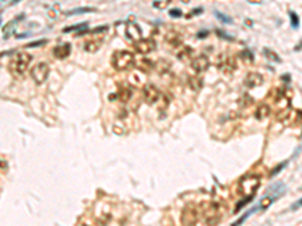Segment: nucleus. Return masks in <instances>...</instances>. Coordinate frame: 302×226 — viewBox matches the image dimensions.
<instances>
[{"instance_id": "f257e3e1", "label": "nucleus", "mask_w": 302, "mask_h": 226, "mask_svg": "<svg viewBox=\"0 0 302 226\" xmlns=\"http://www.w3.org/2000/svg\"><path fill=\"white\" fill-rule=\"evenodd\" d=\"M30 62H32V56L30 54H27V53H18L17 56L14 57L11 65H9V69H11L12 76H15V77L24 76L26 71H27V68H29V65H30Z\"/></svg>"}, {"instance_id": "f03ea898", "label": "nucleus", "mask_w": 302, "mask_h": 226, "mask_svg": "<svg viewBox=\"0 0 302 226\" xmlns=\"http://www.w3.org/2000/svg\"><path fill=\"white\" fill-rule=\"evenodd\" d=\"M133 63V54L127 51V50H118L113 53L112 57V65L116 69H127L128 67H131Z\"/></svg>"}, {"instance_id": "7ed1b4c3", "label": "nucleus", "mask_w": 302, "mask_h": 226, "mask_svg": "<svg viewBox=\"0 0 302 226\" xmlns=\"http://www.w3.org/2000/svg\"><path fill=\"white\" fill-rule=\"evenodd\" d=\"M48 74H50V67L46 62H39V63H36L35 67L30 69V76H32V79L35 80V83H38V85L44 83L47 80V77H48Z\"/></svg>"}, {"instance_id": "20e7f679", "label": "nucleus", "mask_w": 302, "mask_h": 226, "mask_svg": "<svg viewBox=\"0 0 302 226\" xmlns=\"http://www.w3.org/2000/svg\"><path fill=\"white\" fill-rule=\"evenodd\" d=\"M258 185H260V178L255 176V175H252V176H245L240 180V193H243V194H254L255 190L258 189Z\"/></svg>"}, {"instance_id": "39448f33", "label": "nucleus", "mask_w": 302, "mask_h": 226, "mask_svg": "<svg viewBox=\"0 0 302 226\" xmlns=\"http://www.w3.org/2000/svg\"><path fill=\"white\" fill-rule=\"evenodd\" d=\"M142 97H144V101L147 102V104H154V102L159 100L160 92H159V89L156 86H153V85H145L144 89H142Z\"/></svg>"}, {"instance_id": "423d86ee", "label": "nucleus", "mask_w": 302, "mask_h": 226, "mask_svg": "<svg viewBox=\"0 0 302 226\" xmlns=\"http://www.w3.org/2000/svg\"><path fill=\"white\" fill-rule=\"evenodd\" d=\"M135 48L140 54H148L156 48V45H154V41L151 39H138L135 41Z\"/></svg>"}, {"instance_id": "0eeeda50", "label": "nucleus", "mask_w": 302, "mask_h": 226, "mask_svg": "<svg viewBox=\"0 0 302 226\" xmlns=\"http://www.w3.org/2000/svg\"><path fill=\"white\" fill-rule=\"evenodd\" d=\"M209 57L204 56V54H201V56H197L193 60H192V63H190V67L193 68L197 72H202V71H206L207 68H209Z\"/></svg>"}, {"instance_id": "6e6552de", "label": "nucleus", "mask_w": 302, "mask_h": 226, "mask_svg": "<svg viewBox=\"0 0 302 226\" xmlns=\"http://www.w3.org/2000/svg\"><path fill=\"white\" fill-rule=\"evenodd\" d=\"M263 83V77H261V74H258V72H249L248 76H246V80H245V85L248 86V88H257V86H260Z\"/></svg>"}, {"instance_id": "1a4fd4ad", "label": "nucleus", "mask_w": 302, "mask_h": 226, "mask_svg": "<svg viewBox=\"0 0 302 226\" xmlns=\"http://www.w3.org/2000/svg\"><path fill=\"white\" fill-rule=\"evenodd\" d=\"M286 193V184H282V182H275V184H272L269 189H267L266 194H272V196H275V198H279V196H282Z\"/></svg>"}, {"instance_id": "9d476101", "label": "nucleus", "mask_w": 302, "mask_h": 226, "mask_svg": "<svg viewBox=\"0 0 302 226\" xmlns=\"http://www.w3.org/2000/svg\"><path fill=\"white\" fill-rule=\"evenodd\" d=\"M71 51V47L70 44H59L55 47V50H53V54L58 57V59H65V57L70 54Z\"/></svg>"}, {"instance_id": "9b49d317", "label": "nucleus", "mask_w": 302, "mask_h": 226, "mask_svg": "<svg viewBox=\"0 0 302 226\" xmlns=\"http://www.w3.org/2000/svg\"><path fill=\"white\" fill-rule=\"evenodd\" d=\"M127 36L131 41H138L140 39V29L138 24L135 23H128L127 24Z\"/></svg>"}, {"instance_id": "f8f14e48", "label": "nucleus", "mask_w": 302, "mask_h": 226, "mask_svg": "<svg viewBox=\"0 0 302 226\" xmlns=\"http://www.w3.org/2000/svg\"><path fill=\"white\" fill-rule=\"evenodd\" d=\"M21 18H24V14H21L20 17H15V18H14L11 23H8V24L3 27V39H8V38H9V35H11L12 29H14V26H15V24H18Z\"/></svg>"}, {"instance_id": "ddd939ff", "label": "nucleus", "mask_w": 302, "mask_h": 226, "mask_svg": "<svg viewBox=\"0 0 302 226\" xmlns=\"http://www.w3.org/2000/svg\"><path fill=\"white\" fill-rule=\"evenodd\" d=\"M269 113H270L269 104H260L255 110V118L257 119H264L266 116H269Z\"/></svg>"}, {"instance_id": "4468645a", "label": "nucleus", "mask_w": 302, "mask_h": 226, "mask_svg": "<svg viewBox=\"0 0 302 226\" xmlns=\"http://www.w3.org/2000/svg\"><path fill=\"white\" fill-rule=\"evenodd\" d=\"M277 199H278V198H275V196H272V194H266V196L260 201V203H258V205H260V210H266V208H269Z\"/></svg>"}, {"instance_id": "2eb2a0df", "label": "nucleus", "mask_w": 302, "mask_h": 226, "mask_svg": "<svg viewBox=\"0 0 302 226\" xmlns=\"http://www.w3.org/2000/svg\"><path fill=\"white\" fill-rule=\"evenodd\" d=\"M101 41L100 39H97V41H88V42H85V50L86 51H89V53H95L100 47H101Z\"/></svg>"}, {"instance_id": "dca6fc26", "label": "nucleus", "mask_w": 302, "mask_h": 226, "mask_svg": "<svg viewBox=\"0 0 302 226\" xmlns=\"http://www.w3.org/2000/svg\"><path fill=\"white\" fill-rule=\"evenodd\" d=\"M187 83H189V86H190V89L192 90H199L201 89V86H202V81L199 79H197V77H189L187 79Z\"/></svg>"}, {"instance_id": "f3484780", "label": "nucleus", "mask_w": 302, "mask_h": 226, "mask_svg": "<svg viewBox=\"0 0 302 226\" xmlns=\"http://www.w3.org/2000/svg\"><path fill=\"white\" fill-rule=\"evenodd\" d=\"M85 29H88V23H82V24H73V26H68V27H65L64 29V33H68V32H73V30H85Z\"/></svg>"}, {"instance_id": "a211bd4d", "label": "nucleus", "mask_w": 302, "mask_h": 226, "mask_svg": "<svg viewBox=\"0 0 302 226\" xmlns=\"http://www.w3.org/2000/svg\"><path fill=\"white\" fill-rule=\"evenodd\" d=\"M263 53L266 54L267 59H270V60H273V62H277V63L281 62V57H279L275 51H272V50H269V48H264V50H263Z\"/></svg>"}, {"instance_id": "6ab92c4d", "label": "nucleus", "mask_w": 302, "mask_h": 226, "mask_svg": "<svg viewBox=\"0 0 302 226\" xmlns=\"http://www.w3.org/2000/svg\"><path fill=\"white\" fill-rule=\"evenodd\" d=\"M252 198H254V194H248V198H245V199H242L240 202H239V203H237V205H236V210H234V211H236V213H239V211H240V210L243 208V206H245V205H246V203H249V202H251V201H252Z\"/></svg>"}, {"instance_id": "aec40b11", "label": "nucleus", "mask_w": 302, "mask_h": 226, "mask_svg": "<svg viewBox=\"0 0 302 226\" xmlns=\"http://www.w3.org/2000/svg\"><path fill=\"white\" fill-rule=\"evenodd\" d=\"M289 15H290V23H291V27L293 29H298L299 27V17L295 14L293 11L289 12Z\"/></svg>"}, {"instance_id": "412c9836", "label": "nucleus", "mask_w": 302, "mask_h": 226, "mask_svg": "<svg viewBox=\"0 0 302 226\" xmlns=\"http://www.w3.org/2000/svg\"><path fill=\"white\" fill-rule=\"evenodd\" d=\"M94 11L92 8H77V9H73V11H68L65 12L67 15H76V14H86V12H91Z\"/></svg>"}, {"instance_id": "4be33fe9", "label": "nucleus", "mask_w": 302, "mask_h": 226, "mask_svg": "<svg viewBox=\"0 0 302 226\" xmlns=\"http://www.w3.org/2000/svg\"><path fill=\"white\" fill-rule=\"evenodd\" d=\"M215 15H216L222 23H225V24H233V20L228 17V15H225V14H222V12H219V11L215 12Z\"/></svg>"}, {"instance_id": "5701e85b", "label": "nucleus", "mask_w": 302, "mask_h": 226, "mask_svg": "<svg viewBox=\"0 0 302 226\" xmlns=\"http://www.w3.org/2000/svg\"><path fill=\"white\" fill-rule=\"evenodd\" d=\"M240 56L243 57L246 62H252V60H254V57H252V53H251L249 50H243V51L240 53Z\"/></svg>"}, {"instance_id": "b1692460", "label": "nucleus", "mask_w": 302, "mask_h": 226, "mask_svg": "<svg viewBox=\"0 0 302 226\" xmlns=\"http://www.w3.org/2000/svg\"><path fill=\"white\" fill-rule=\"evenodd\" d=\"M107 30V26H98L92 30H88V33H101V32H106Z\"/></svg>"}, {"instance_id": "393cba45", "label": "nucleus", "mask_w": 302, "mask_h": 226, "mask_svg": "<svg viewBox=\"0 0 302 226\" xmlns=\"http://www.w3.org/2000/svg\"><path fill=\"white\" fill-rule=\"evenodd\" d=\"M47 44V39H42V41H35V42H30V44H27L26 47L27 48H33V47H41V45Z\"/></svg>"}, {"instance_id": "a878e982", "label": "nucleus", "mask_w": 302, "mask_h": 226, "mask_svg": "<svg viewBox=\"0 0 302 226\" xmlns=\"http://www.w3.org/2000/svg\"><path fill=\"white\" fill-rule=\"evenodd\" d=\"M286 166H287V161H284V163H279V166H277V167H275V169L272 170V173H270V176H275V175H277V173H278L279 170H281V169H284V167H286Z\"/></svg>"}, {"instance_id": "bb28decb", "label": "nucleus", "mask_w": 302, "mask_h": 226, "mask_svg": "<svg viewBox=\"0 0 302 226\" xmlns=\"http://www.w3.org/2000/svg\"><path fill=\"white\" fill-rule=\"evenodd\" d=\"M181 15H183V12L180 11V9H171L169 11V17H172V18H178Z\"/></svg>"}, {"instance_id": "cd10ccee", "label": "nucleus", "mask_w": 302, "mask_h": 226, "mask_svg": "<svg viewBox=\"0 0 302 226\" xmlns=\"http://www.w3.org/2000/svg\"><path fill=\"white\" fill-rule=\"evenodd\" d=\"M216 33H218V36H221V38H224V39H227V41H233V39H234V38H233V36H230V35L222 33L221 30H216Z\"/></svg>"}, {"instance_id": "c85d7f7f", "label": "nucleus", "mask_w": 302, "mask_h": 226, "mask_svg": "<svg viewBox=\"0 0 302 226\" xmlns=\"http://www.w3.org/2000/svg\"><path fill=\"white\" fill-rule=\"evenodd\" d=\"M128 98H130V90H122V92H121V100L126 101V100H128Z\"/></svg>"}, {"instance_id": "c756f323", "label": "nucleus", "mask_w": 302, "mask_h": 226, "mask_svg": "<svg viewBox=\"0 0 302 226\" xmlns=\"http://www.w3.org/2000/svg\"><path fill=\"white\" fill-rule=\"evenodd\" d=\"M206 36H209V32H207V30H202L201 33H198V38H206Z\"/></svg>"}, {"instance_id": "7c9ffc66", "label": "nucleus", "mask_w": 302, "mask_h": 226, "mask_svg": "<svg viewBox=\"0 0 302 226\" xmlns=\"http://www.w3.org/2000/svg\"><path fill=\"white\" fill-rule=\"evenodd\" d=\"M301 206H302V199L299 201V202H296V203H293V205H291V208H293V210H295V208H301Z\"/></svg>"}, {"instance_id": "2f4dec72", "label": "nucleus", "mask_w": 302, "mask_h": 226, "mask_svg": "<svg viewBox=\"0 0 302 226\" xmlns=\"http://www.w3.org/2000/svg\"><path fill=\"white\" fill-rule=\"evenodd\" d=\"M282 80H286V81H290V76L287 74V76H282Z\"/></svg>"}, {"instance_id": "473e14b6", "label": "nucleus", "mask_w": 302, "mask_h": 226, "mask_svg": "<svg viewBox=\"0 0 302 226\" xmlns=\"http://www.w3.org/2000/svg\"><path fill=\"white\" fill-rule=\"evenodd\" d=\"M301 48H302V41H301V44L298 45V47H296V48H295V50H301Z\"/></svg>"}, {"instance_id": "72a5a7b5", "label": "nucleus", "mask_w": 302, "mask_h": 226, "mask_svg": "<svg viewBox=\"0 0 302 226\" xmlns=\"http://www.w3.org/2000/svg\"><path fill=\"white\" fill-rule=\"evenodd\" d=\"M249 2H252V3H260L261 0H249Z\"/></svg>"}, {"instance_id": "f704fd0d", "label": "nucleus", "mask_w": 302, "mask_h": 226, "mask_svg": "<svg viewBox=\"0 0 302 226\" xmlns=\"http://www.w3.org/2000/svg\"><path fill=\"white\" fill-rule=\"evenodd\" d=\"M18 2H20V0H12L11 3H12V5H15V3H18Z\"/></svg>"}]
</instances>
